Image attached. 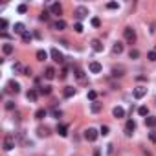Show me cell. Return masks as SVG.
Masks as SVG:
<instances>
[{
	"label": "cell",
	"mask_w": 156,
	"mask_h": 156,
	"mask_svg": "<svg viewBox=\"0 0 156 156\" xmlns=\"http://www.w3.org/2000/svg\"><path fill=\"white\" fill-rule=\"evenodd\" d=\"M123 35H125V41H127V42H130V44L136 41V31L132 29L130 26H127V28L123 29Z\"/></svg>",
	"instance_id": "1"
},
{
	"label": "cell",
	"mask_w": 156,
	"mask_h": 156,
	"mask_svg": "<svg viewBox=\"0 0 156 156\" xmlns=\"http://www.w3.org/2000/svg\"><path fill=\"white\" fill-rule=\"evenodd\" d=\"M73 15H75V18H77V20H83L85 17H88V7H85V6H79V7H75Z\"/></svg>",
	"instance_id": "2"
},
{
	"label": "cell",
	"mask_w": 156,
	"mask_h": 156,
	"mask_svg": "<svg viewBox=\"0 0 156 156\" xmlns=\"http://www.w3.org/2000/svg\"><path fill=\"white\" fill-rule=\"evenodd\" d=\"M97 136H99V132H97L96 128H92V127L85 130V138H87V142H96Z\"/></svg>",
	"instance_id": "3"
},
{
	"label": "cell",
	"mask_w": 156,
	"mask_h": 156,
	"mask_svg": "<svg viewBox=\"0 0 156 156\" xmlns=\"http://www.w3.org/2000/svg\"><path fill=\"white\" fill-rule=\"evenodd\" d=\"M2 147H4V151H11L15 147V138L11 134H7L6 138H4V143H2Z\"/></svg>",
	"instance_id": "4"
},
{
	"label": "cell",
	"mask_w": 156,
	"mask_h": 156,
	"mask_svg": "<svg viewBox=\"0 0 156 156\" xmlns=\"http://www.w3.org/2000/svg\"><path fill=\"white\" fill-rule=\"evenodd\" d=\"M50 53H52V57H53V61H55V62H59V64H61V62H64V55H62L57 48H53Z\"/></svg>",
	"instance_id": "5"
},
{
	"label": "cell",
	"mask_w": 156,
	"mask_h": 156,
	"mask_svg": "<svg viewBox=\"0 0 156 156\" xmlns=\"http://www.w3.org/2000/svg\"><path fill=\"white\" fill-rule=\"evenodd\" d=\"M50 13H52V15H57V17H59V15L62 13V6H61L59 2L52 4V6H50Z\"/></svg>",
	"instance_id": "6"
},
{
	"label": "cell",
	"mask_w": 156,
	"mask_h": 156,
	"mask_svg": "<svg viewBox=\"0 0 156 156\" xmlns=\"http://www.w3.org/2000/svg\"><path fill=\"white\" fill-rule=\"evenodd\" d=\"M134 128H136V123L132 121V119H128V121L125 123V134H127V136H132Z\"/></svg>",
	"instance_id": "7"
},
{
	"label": "cell",
	"mask_w": 156,
	"mask_h": 156,
	"mask_svg": "<svg viewBox=\"0 0 156 156\" xmlns=\"http://www.w3.org/2000/svg\"><path fill=\"white\" fill-rule=\"evenodd\" d=\"M88 70H90L92 73H99L101 70H103V66H101V64H99L97 61H92L90 64H88Z\"/></svg>",
	"instance_id": "8"
},
{
	"label": "cell",
	"mask_w": 156,
	"mask_h": 156,
	"mask_svg": "<svg viewBox=\"0 0 156 156\" xmlns=\"http://www.w3.org/2000/svg\"><path fill=\"white\" fill-rule=\"evenodd\" d=\"M132 94H134V97H136V99H142V97L147 94V88H145V87H136Z\"/></svg>",
	"instance_id": "9"
},
{
	"label": "cell",
	"mask_w": 156,
	"mask_h": 156,
	"mask_svg": "<svg viewBox=\"0 0 156 156\" xmlns=\"http://www.w3.org/2000/svg\"><path fill=\"white\" fill-rule=\"evenodd\" d=\"M7 90H9V92H15V94H18V92H20V85H18L17 81H9V83H7Z\"/></svg>",
	"instance_id": "10"
},
{
	"label": "cell",
	"mask_w": 156,
	"mask_h": 156,
	"mask_svg": "<svg viewBox=\"0 0 156 156\" xmlns=\"http://www.w3.org/2000/svg\"><path fill=\"white\" fill-rule=\"evenodd\" d=\"M73 75H75L79 81H83V79H85V72H83V68H81V66H73Z\"/></svg>",
	"instance_id": "11"
},
{
	"label": "cell",
	"mask_w": 156,
	"mask_h": 156,
	"mask_svg": "<svg viewBox=\"0 0 156 156\" xmlns=\"http://www.w3.org/2000/svg\"><path fill=\"white\" fill-rule=\"evenodd\" d=\"M57 134L62 136V138H66V136H68V127H66V125H57Z\"/></svg>",
	"instance_id": "12"
},
{
	"label": "cell",
	"mask_w": 156,
	"mask_h": 156,
	"mask_svg": "<svg viewBox=\"0 0 156 156\" xmlns=\"http://www.w3.org/2000/svg\"><path fill=\"white\" fill-rule=\"evenodd\" d=\"M44 77H46V79H50V81L55 79V70H53L52 66H48V68H46V72H44Z\"/></svg>",
	"instance_id": "13"
},
{
	"label": "cell",
	"mask_w": 156,
	"mask_h": 156,
	"mask_svg": "<svg viewBox=\"0 0 156 156\" xmlns=\"http://www.w3.org/2000/svg\"><path fill=\"white\" fill-rule=\"evenodd\" d=\"M92 50H94V52H103V44H101V41L94 39V41H92Z\"/></svg>",
	"instance_id": "14"
},
{
	"label": "cell",
	"mask_w": 156,
	"mask_h": 156,
	"mask_svg": "<svg viewBox=\"0 0 156 156\" xmlns=\"http://www.w3.org/2000/svg\"><path fill=\"white\" fill-rule=\"evenodd\" d=\"M13 29H15V33H18V35H24V33H26V28H24V24H22V22H17Z\"/></svg>",
	"instance_id": "15"
},
{
	"label": "cell",
	"mask_w": 156,
	"mask_h": 156,
	"mask_svg": "<svg viewBox=\"0 0 156 156\" xmlns=\"http://www.w3.org/2000/svg\"><path fill=\"white\" fill-rule=\"evenodd\" d=\"M64 28H66V22H64V20H55V22H53V29L62 31Z\"/></svg>",
	"instance_id": "16"
},
{
	"label": "cell",
	"mask_w": 156,
	"mask_h": 156,
	"mask_svg": "<svg viewBox=\"0 0 156 156\" xmlns=\"http://www.w3.org/2000/svg\"><path fill=\"white\" fill-rule=\"evenodd\" d=\"M37 134L41 136V138H46V136L50 134V128H48V127H39V128H37Z\"/></svg>",
	"instance_id": "17"
},
{
	"label": "cell",
	"mask_w": 156,
	"mask_h": 156,
	"mask_svg": "<svg viewBox=\"0 0 156 156\" xmlns=\"http://www.w3.org/2000/svg\"><path fill=\"white\" fill-rule=\"evenodd\" d=\"M123 72H125L123 66H118V68L114 66V68H112V75H114V77H121V75H123Z\"/></svg>",
	"instance_id": "18"
},
{
	"label": "cell",
	"mask_w": 156,
	"mask_h": 156,
	"mask_svg": "<svg viewBox=\"0 0 156 156\" xmlns=\"http://www.w3.org/2000/svg\"><path fill=\"white\" fill-rule=\"evenodd\" d=\"M112 116H114V118H123V116H125V110H123L121 107H116L114 110H112Z\"/></svg>",
	"instance_id": "19"
},
{
	"label": "cell",
	"mask_w": 156,
	"mask_h": 156,
	"mask_svg": "<svg viewBox=\"0 0 156 156\" xmlns=\"http://www.w3.org/2000/svg\"><path fill=\"white\" fill-rule=\"evenodd\" d=\"M2 52L6 53V55H11V53L15 52V48H13V44H4L2 46Z\"/></svg>",
	"instance_id": "20"
},
{
	"label": "cell",
	"mask_w": 156,
	"mask_h": 156,
	"mask_svg": "<svg viewBox=\"0 0 156 156\" xmlns=\"http://www.w3.org/2000/svg\"><path fill=\"white\" fill-rule=\"evenodd\" d=\"M46 114H48V112H46L44 108H39V110L35 112V119H44V118H46Z\"/></svg>",
	"instance_id": "21"
},
{
	"label": "cell",
	"mask_w": 156,
	"mask_h": 156,
	"mask_svg": "<svg viewBox=\"0 0 156 156\" xmlns=\"http://www.w3.org/2000/svg\"><path fill=\"white\" fill-rule=\"evenodd\" d=\"M73 96H75V88L66 87V88H64V97H73Z\"/></svg>",
	"instance_id": "22"
},
{
	"label": "cell",
	"mask_w": 156,
	"mask_h": 156,
	"mask_svg": "<svg viewBox=\"0 0 156 156\" xmlns=\"http://www.w3.org/2000/svg\"><path fill=\"white\" fill-rule=\"evenodd\" d=\"M37 96H39V92H37V90H29L28 94H26V97H28L29 101H37Z\"/></svg>",
	"instance_id": "23"
},
{
	"label": "cell",
	"mask_w": 156,
	"mask_h": 156,
	"mask_svg": "<svg viewBox=\"0 0 156 156\" xmlns=\"http://www.w3.org/2000/svg\"><path fill=\"white\" fill-rule=\"evenodd\" d=\"M154 125H156V118H153V116L145 118V127H151V128H153Z\"/></svg>",
	"instance_id": "24"
},
{
	"label": "cell",
	"mask_w": 156,
	"mask_h": 156,
	"mask_svg": "<svg viewBox=\"0 0 156 156\" xmlns=\"http://www.w3.org/2000/svg\"><path fill=\"white\" fill-rule=\"evenodd\" d=\"M48 59V53L44 52V50H39L37 52V61H46Z\"/></svg>",
	"instance_id": "25"
},
{
	"label": "cell",
	"mask_w": 156,
	"mask_h": 156,
	"mask_svg": "<svg viewBox=\"0 0 156 156\" xmlns=\"http://www.w3.org/2000/svg\"><path fill=\"white\" fill-rule=\"evenodd\" d=\"M112 52L119 55V53L123 52V44H121V42H116V44H114V48H112Z\"/></svg>",
	"instance_id": "26"
},
{
	"label": "cell",
	"mask_w": 156,
	"mask_h": 156,
	"mask_svg": "<svg viewBox=\"0 0 156 156\" xmlns=\"http://www.w3.org/2000/svg\"><path fill=\"white\" fill-rule=\"evenodd\" d=\"M39 94H42V96L52 94V87H41V88H39Z\"/></svg>",
	"instance_id": "27"
},
{
	"label": "cell",
	"mask_w": 156,
	"mask_h": 156,
	"mask_svg": "<svg viewBox=\"0 0 156 156\" xmlns=\"http://www.w3.org/2000/svg\"><path fill=\"white\" fill-rule=\"evenodd\" d=\"M92 112H94V114L101 112V103H97V101H92Z\"/></svg>",
	"instance_id": "28"
},
{
	"label": "cell",
	"mask_w": 156,
	"mask_h": 156,
	"mask_svg": "<svg viewBox=\"0 0 156 156\" xmlns=\"http://www.w3.org/2000/svg\"><path fill=\"white\" fill-rule=\"evenodd\" d=\"M128 57H130V59H138L140 52H138V50H130V52H128Z\"/></svg>",
	"instance_id": "29"
},
{
	"label": "cell",
	"mask_w": 156,
	"mask_h": 156,
	"mask_svg": "<svg viewBox=\"0 0 156 156\" xmlns=\"http://www.w3.org/2000/svg\"><path fill=\"white\" fill-rule=\"evenodd\" d=\"M138 114L140 116H147V114H149V108H147V107H140L138 108Z\"/></svg>",
	"instance_id": "30"
},
{
	"label": "cell",
	"mask_w": 156,
	"mask_h": 156,
	"mask_svg": "<svg viewBox=\"0 0 156 156\" xmlns=\"http://www.w3.org/2000/svg\"><path fill=\"white\" fill-rule=\"evenodd\" d=\"M96 97H97V92H96V90H88V99H90V101H96Z\"/></svg>",
	"instance_id": "31"
},
{
	"label": "cell",
	"mask_w": 156,
	"mask_h": 156,
	"mask_svg": "<svg viewBox=\"0 0 156 156\" xmlns=\"http://www.w3.org/2000/svg\"><path fill=\"white\" fill-rule=\"evenodd\" d=\"M73 29H75V33H83V24H81V22H75Z\"/></svg>",
	"instance_id": "32"
},
{
	"label": "cell",
	"mask_w": 156,
	"mask_h": 156,
	"mask_svg": "<svg viewBox=\"0 0 156 156\" xmlns=\"http://www.w3.org/2000/svg\"><path fill=\"white\" fill-rule=\"evenodd\" d=\"M48 18H50V11H46V9H44V11L41 13V20H44V22H46Z\"/></svg>",
	"instance_id": "33"
},
{
	"label": "cell",
	"mask_w": 156,
	"mask_h": 156,
	"mask_svg": "<svg viewBox=\"0 0 156 156\" xmlns=\"http://www.w3.org/2000/svg\"><path fill=\"white\" fill-rule=\"evenodd\" d=\"M22 41H24V42H31V33H28V31H26V33L22 35Z\"/></svg>",
	"instance_id": "34"
},
{
	"label": "cell",
	"mask_w": 156,
	"mask_h": 156,
	"mask_svg": "<svg viewBox=\"0 0 156 156\" xmlns=\"http://www.w3.org/2000/svg\"><path fill=\"white\" fill-rule=\"evenodd\" d=\"M17 11H18V13H26V11H28V6H26V4H20Z\"/></svg>",
	"instance_id": "35"
},
{
	"label": "cell",
	"mask_w": 156,
	"mask_h": 156,
	"mask_svg": "<svg viewBox=\"0 0 156 156\" xmlns=\"http://www.w3.org/2000/svg\"><path fill=\"white\" fill-rule=\"evenodd\" d=\"M108 130H110V128L107 127V125H103V127H101V130H99V134H103V136H107L108 134Z\"/></svg>",
	"instance_id": "36"
},
{
	"label": "cell",
	"mask_w": 156,
	"mask_h": 156,
	"mask_svg": "<svg viewBox=\"0 0 156 156\" xmlns=\"http://www.w3.org/2000/svg\"><path fill=\"white\" fill-rule=\"evenodd\" d=\"M107 7H108V9H118V2H108Z\"/></svg>",
	"instance_id": "37"
},
{
	"label": "cell",
	"mask_w": 156,
	"mask_h": 156,
	"mask_svg": "<svg viewBox=\"0 0 156 156\" xmlns=\"http://www.w3.org/2000/svg\"><path fill=\"white\" fill-rule=\"evenodd\" d=\"M92 26H94V28H99V26H101V20H99V18H92Z\"/></svg>",
	"instance_id": "38"
},
{
	"label": "cell",
	"mask_w": 156,
	"mask_h": 156,
	"mask_svg": "<svg viewBox=\"0 0 156 156\" xmlns=\"http://www.w3.org/2000/svg\"><path fill=\"white\" fill-rule=\"evenodd\" d=\"M147 57H149V61H156V52H149Z\"/></svg>",
	"instance_id": "39"
},
{
	"label": "cell",
	"mask_w": 156,
	"mask_h": 156,
	"mask_svg": "<svg viewBox=\"0 0 156 156\" xmlns=\"http://www.w3.org/2000/svg\"><path fill=\"white\" fill-rule=\"evenodd\" d=\"M149 140L153 143H156V132H149Z\"/></svg>",
	"instance_id": "40"
},
{
	"label": "cell",
	"mask_w": 156,
	"mask_h": 156,
	"mask_svg": "<svg viewBox=\"0 0 156 156\" xmlns=\"http://www.w3.org/2000/svg\"><path fill=\"white\" fill-rule=\"evenodd\" d=\"M6 108H7V110H13V108H15L13 101H7V103H6Z\"/></svg>",
	"instance_id": "41"
},
{
	"label": "cell",
	"mask_w": 156,
	"mask_h": 156,
	"mask_svg": "<svg viewBox=\"0 0 156 156\" xmlns=\"http://www.w3.org/2000/svg\"><path fill=\"white\" fill-rule=\"evenodd\" d=\"M53 116H55V118H61V110H57V108H55V110H53Z\"/></svg>",
	"instance_id": "42"
},
{
	"label": "cell",
	"mask_w": 156,
	"mask_h": 156,
	"mask_svg": "<svg viewBox=\"0 0 156 156\" xmlns=\"http://www.w3.org/2000/svg\"><path fill=\"white\" fill-rule=\"evenodd\" d=\"M7 28V20H6V18H2V29H6Z\"/></svg>",
	"instance_id": "43"
},
{
	"label": "cell",
	"mask_w": 156,
	"mask_h": 156,
	"mask_svg": "<svg viewBox=\"0 0 156 156\" xmlns=\"http://www.w3.org/2000/svg\"><path fill=\"white\" fill-rule=\"evenodd\" d=\"M94 156H101V151H99V149H96V151H94Z\"/></svg>",
	"instance_id": "44"
}]
</instances>
